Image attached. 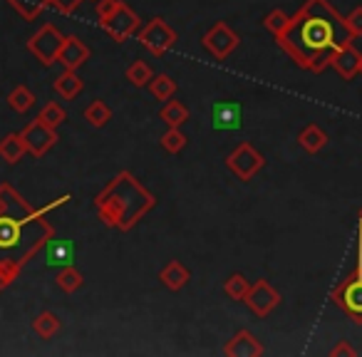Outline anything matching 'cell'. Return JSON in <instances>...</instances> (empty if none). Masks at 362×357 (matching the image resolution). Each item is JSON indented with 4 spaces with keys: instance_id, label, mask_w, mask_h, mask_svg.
Returning a JSON list of instances; mask_svg holds the SVG:
<instances>
[{
    "instance_id": "obj_8",
    "label": "cell",
    "mask_w": 362,
    "mask_h": 357,
    "mask_svg": "<svg viewBox=\"0 0 362 357\" xmlns=\"http://www.w3.org/2000/svg\"><path fill=\"white\" fill-rule=\"evenodd\" d=\"M100 28H105V30L110 33L112 40L127 42L136 30H139V18H136V13L132 11L127 3L119 0V6H117L105 21H100Z\"/></svg>"
},
{
    "instance_id": "obj_26",
    "label": "cell",
    "mask_w": 362,
    "mask_h": 357,
    "mask_svg": "<svg viewBox=\"0 0 362 357\" xmlns=\"http://www.w3.org/2000/svg\"><path fill=\"white\" fill-rule=\"evenodd\" d=\"M85 119L90 122L95 129H102L112 122V107L105 100H92L90 107L85 110Z\"/></svg>"
},
{
    "instance_id": "obj_4",
    "label": "cell",
    "mask_w": 362,
    "mask_h": 357,
    "mask_svg": "<svg viewBox=\"0 0 362 357\" xmlns=\"http://www.w3.org/2000/svg\"><path fill=\"white\" fill-rule=\"evenodd\" d=\"M332 300L347 312L357 325H362V261H357L355 271L332 291Z\"/></svg>"
},
{
    "instance_id": "obj_27",
    "label": "cell",
    "mask_w": 362,
    "mask_h": 357,
    "mask_svg": "<svg viewBox=\"0 0 362 357\" xmlns=\"http://www.w3.org/2000/svg\"><path fill=\"white\" fill-rule=\"evenodd\" d=\"M11 8L23 18V21H35L47 6H50V0H8Z\"/></svg>"
},
{
    "instance_id": "obj_7",
    "label": "cell",
    "mask_w": 362,
    "mask_h": 357,
    "mask_svg": "<svg viewBox=\"0 0 362 357\" xmlns=\"http://www.w3.org/2000/svg\"><path fill=\"white\" fill-rule=\"evenodd\" d=\"M65 37L55 25L45 23L35 35L28 40V50L42 62V65H55L57 62V55H60L62 45H65Z\"/></svg>"
},
{
    "instance_id": "obj_33",
    "label": "cell",
    "mask_w": 362,
    "mask_h": 357,
    "mask_svg": "<svg viewBox=\"0 0 362 357\" xmlns=\"http://www.w3.org/2000/svg\"><path fill=\"white\" fill-rule=\"evenodd\" d=\"M288 21H291V18H288L286 13L281 11V8H276V11H271V13H268V16H266V21H263V25H266V30L271 33L273 37H278L283 30H286Z\"/></svg>"
},
{
    "instance_id": "obj_14",
    "label": "cell",
    "mask_w": 362,
    "mask_h": 357,
    "mask_svg": "<svg viewBox=\"0 0 362 357\" xmlns=\"http://www.w3.org/2000/svg\"><path fill=\"white\" fill-rule=\"evenodd\" d=\"M263 352H266V347H263V342L251 330L236 332L226 342V347H223V355L226 357H261Z\"/></svg>"
},
{
    "instance_id": "obj_25",
    "label": "cell",
    "mask_w": 362,
    "mask_h": 357,
    "mask_svg": "<svg viewBox=\"0 0 362 357\" xmlns=\"http://www.w3.org/2000/svg\"><path fill=\"white\" fill-rule=\"evenodd\" d=\"M55 283L62 293L72 295V293H77L82 286H85V276H82L75 266H62L60 273H57V278H55Z\"/></svg>"
},
{
    "instance_id": "obj_3",
    "label": "cell",
    "mask_w": 362,
    "mask_h": 357,
    "mask_svg": "<svg viewBox=\"0 0 362 357\" xmlns=\"http://www.w3.org/2000/svg\"><path fill=\"white\" fill-rule=\"evenodd\" d=\"M154 206V194L132 171H119L95 197V209L100 221L122 233L132 231Z\"/></svg>"
},
{
    "instance_id": "obj_20",
    "label": "cell",
    "mask_w": 362,
    "mask_h": 357,
    "mask_svg": "<svg viewBox=\"0 0 362 357\" xmlns=\"http://www.w3.org/2000/svg\"><path fill=\"white\" fill-rule=\"evenodd\" d=\"M298 144L303 146V149L308 151V154H317V151H322L327 146V134L325 129H320L317 124H305L300 129V134H298Z\"/></svg>"
},
{
    "instance_id": "obj_23",
    "label": "cell",
    "mask_w": 362,
    "mask_h": 357,
    "mask_svg": "<svg viewBox=\"0 0 362 357\" xmlns=\"http://www.w3.org/2000/svg\"><path fill=\"white\" fill-rule=\"evenodd\" d=\"M60 327H62V320L52 310L40 312V315L33 320V332H35L40 340H50V337H55L57 332H60Z\"/></svg>"
},
{
    "instance_id": "obj_39",
    "label": "cell",
    "mask_w": 362,
    "mask_h": 357,
    "mask_svg": "<svg viewBox=\"0 0 362 357\" xmlns=\"http://www.w3.org/2000/svg\"><path fill=\"white\" fill-rule=\"evenodd\" d=\"M360 218H362V213H360Z\"/></svg>"
},
{
    "instance_id": "obj_9",
    "label": "cell",
    "mask_w": 362,
    "mask_h": 357,
    "mask_svg": "<svg viewBox=\"0 0 362 357\" xmlns=\"http://www.w3.org/2000/svg\"><path fill=\"white\" fill-rule=\"evenodd\" d=\"M238 42H241L238 35L231 30V25L223 21L214 23V25L206 30V35H204V47H206L216 60H226V57L238 47Z\"/></svg>"
},
{
    "instance_id": "obj_17",
    "label": "cell",
    "mask_w": 362,
    "mask_h": 357,
    "mask_svg": "<svg viewBox=\"0 0 362 357\" xmlns=\"http://www.w3.org/2000/svg\"><path fill=\"white\" fill-rule=\"evenodd\" d=\"M159 281L164 283L169 291H181V288H187L189 281H192V271L181 261H169L159 271Z\"/></svg>"
},
{
    "instance_id": "obj_30",
    "label": "cell",
    "mask_w": 362,
    "mask_h": 357,
    "mask_svg": "<svg viewBox=\"0 0 362 357\" xmlns=\"http://www.w3.org/2000/svg\"><path fill=\"white\" fill-rule=\"evenodd\" d=\"M37 122H42V124H47V127H52V129H57V127L62 124V122H67V112L62 110L57 102H47L45 107H42L40 112H37V117H35Z\"/></svg>"
},
{
    "instance_id": "obj_24",
    "label": "cell",
    "mask_w": 362,
    "mask_h": 357,
    "mask_svg": "<svg viewBox=\"0 0 362 357\" xmlns=\"http://www.w3.org/2000/svg\"><path fill=\"white\" fill-rule=\"evenodd\" d=\"M35 92L30 90V87L25 85H18L13 87V92L8 95V105H11L13 112H18V115H25V112H30L33 107H35Z\"/></svg>"
},
{
    "instance_id": "obj_19",
    "label": "cell",
    "mask_w": 362,
    "mask_h": 357,
    "mask_svg": "<svg viewBox=\"0 0 362 357\" xmlns=\"http://www.w3.org/2000/svg\"><path fill=\"white\" fill-rule=\"evenodd\" d=\"M52 90L62 97V100H75L82 90H85V82L77 75V70H65L62 75H57V80L52 82Z\"/></svg>"
},
{
    "instance_id": "obj_21",
    "label": "cell",
    "mask_w": 362,
    "mask_h": 357,
    "mask_svg": "<svg viewBox=\"0 0 362 357\" xmlns=\"http://www.w3.org/2000/svg\"><path fill=\"white\" fill-rule=\"evenodd\" d=\"M189 117H192V112H189V107L184 105L181 100H169L164 107L159 110V119L164 122V124L169 127H181L187 124Z\"/></svg>"
},
{
    "instance_id": "obj_13",
    "label": "cell",
    "mask_w": 362,
    "mask_h": 357,
    "mask_svg": "<svg viewBox=\"0 0 362 357\" xmlns=\"http://www.w3.org/2000/svg\"><path fill=\"white\" fill-rule=\"evenodd\" d=\"M330 67L337 72V75L342 77V80L350 82L355 75H360V67H362V55L360 50H357L352 42H347V45L337 47L335 55H332L330 60Z\"/></svg>"
},
{
    "instance_id": "obj_38",
    "label": "cell",
    "mask_w": 362,
    "mask_h": 357,
    "mask_svg": "<svg viewBox=\"0 0 362 357\" xmlns=\"http://www.w3.org/2000/svg\"><path fill=\"white\" fill-rule=\"evenodd\" d=\"M3 213H8V206H6V199L0 197V216H3Z\"/></svg>"
},
{
    "instance_id": "obj_18",
    "label": "cell",
    "mask_w": 362,
    "mask_h": 357,
    "mask_svg": "<svg viewBox=\"0 0 362 357\" xmlns=\"http://www.w3.org/2000/svg\"><path fill=\"white\" fill-rule=\"evenodd\" d=\"M28 154V146L23 141V134L21 131H11L0 139V159L8 161V164H18L23 156Z\"/></svg>"
},
{
    "instance_id": "obj_16",
    "label": "cell",
    "mask_w": 362,
    "mask_h": 357,
    "mask_svg": "<svg viewBox=\"0 0 362 357\" xmlns=\"http://www.w3.org/2000/svg\"><path fill=\"white\" fill-rule=\"evenodd\" d=\"M75 261V246H72L70 238H62V241H55V236L47 241L45 246V263L47 266H72Z\"/></svg>"
},
{
    "instance_id": "obj_5",
    "label": "cell",
    "mask_w": 362,
    "mask_h": 357,
    "mask_svg": "<svg viewBox=\"0 0 362 357\" xmlns=\"http://www.w3.org/2000/svg\"><path fill=\"white\" fill-rule=\"evenodd\" d=\"M226 166L236 179L251 182L253 176L266 166V159H263L261 151H256V146H253L251 141H241V144L226 156Z\"/></svg>"
},
{
    "instance_id": "obj_15",
    "label": "cell",
    "mask_w": 362,
    "mask_h": 357,
    "mask_svg": "<svg viewBox=\"0 0 362 357\" xmlns=\"http://www.w3.org/2000/svg\"><path fill=\"white\" fill-rule=\"evenodd\" d=\"M92 50L80 40L77 35H67L65 45H62L60 55H57V62H60L65 70H80L87 60H90Z\"/></svg>"
},
{
    "instance_id": "obj_12",
    "label": "cell",
    "mask_w": 362,
    "mask_h": 357,
    "mask_svg": "<svg viewBox=\"0 0 362 357\" xmlns=\"http://www.w3.org/2000/svg\"><path fill=\"white\" fill-rule=\"evenodd\" d=\"M211 119L216 131H236L243 127V107L233 100L216 102L211 110Z\"/></svg>"
},
{
    "instance_id": "obj_31",
    "label": "cell",
    "mask_w": 362,
    "mask_h": 357,
    "mask_svg": "<svg viewBox=\"0 0 362 357\" xmlns=\"http://www.w3.org/2000/svg\"><path fill=\"white\" fill-rule=\"evenodd\" d=\"M151 77H154V72H151V67L144 60H134L127 67V80L134 87H146L151 82Z\"/></svg>"
},
{
    "instance_id": "obj_37",
    "label": "cell",
    "mask_w": 362,
    "mask_h": 357,
    "mask_svg": "<svg viewBox=\"0 0 362 357\" xmlns=\"http://www.w3.org/2000/svg\"><path fill=\"white\" fill-rule=\"evenodd\" d=\"M330 355H332V357H337V355H340V357H355L357 352H355V347H350L345 340H340V342H337V345L330 350Z\"/></svg>"
},
{
    "instance_id": "obj_36",
    "label": "cell",
    "mask_w": 362,
    "mask_h": 357,
    "mask_svg": "<svg viewBox=\"0 0 362 357\" xmlns=\"http://www.w3.org/2000/svg\"><path fill=\"white\" fill-rule=\"evenodd\" d=\"M117 6H119V0H100V3H97V18L105 21V18L110 16Z\"/></svg>"
},
{
    "instance_id": "obj_2",
    "label": "cell",
    "mask_w": 362,
    "mask_h": 357,
    "mask_svg": "<svg viewBox=\"0 0 362 357\" xmlns=\"http://www.w3.org/2000/svg\"><path fill=\"white\" fill-rule=\"evenodd\" d=\"M70 199V194H65L42 209H35V213L30 216H13V213L0 216V291L13 286L28 261L35 258L55 236V228L45 221V216L65 206Z\"/></svg>"
},
{
    "instance_id": "obj_32",
    "label": "cell",
    "mask_w": 362,
    "mask_h": 357,
    "mask_svg": "<svg viewBox=\"0 0 362 357\" xmlns=\"http://www.w3.org/2000/svg\"><path fill=\"white\" fill-rule=\"evenodd\" d=\"M159 141L169 154H179V151L187 146V136H184V131H181L179 127H169V131H166Z\"/></svg>"
},
{
    "instance_id": "obj_34",
    "label": "cell",
    "mask_w": 362,
    "mask_h": 357,
    "mask_svg": "<svg viewBox=\"0 0 362 357\" xmlns=\"http://www.w3.org/2000/svg\"><path fill=\"white\" fill-rule=\"evenodd\" d=\"M345 25L352 37H362V6H357L352 13L345 16Z\"/></svg>"
},
{
    "instance_id": "obj_10",
    "label": "cell",
    "mask_w": 362,
    "mask_h": 357,
    "mask_svg": "<svg viewBox=\"0 0 362 357\" xmlns=\"http://www.w3.org/2000/svg\"><path fill=\"white\" fill-rule=\"evenodd\" d=\"M243 303H246V305L251 308L258 317H268L278 308V303H281V293H278L276 288L266 281V278H261V281L251 283L248 295Z\"/></svg>"
},
{
    "instance_id": "obj_1",
    "label": "cell",
    "mask_w": 362,
    "mask_h": 357,
    "mask_svg": "<svg viewBox=\"0 0 362 357\" xmlns=\"http://www.w3.org/2000/svg\"><path fill=\"white\" fill-rule=\"evenodd\" d=\"M352 40L355 37L347 30L345 18L327 0H305L300 11L288 21L286 30L276 37L288 57L308 72H322L330 67L337 47Z\"/></svg>"
},
{
    "instance_id": "obj_40",
    "label": "cell",
    "mask_w": 362,
    "mask_h": 357,
    "mask_svg": "<svg viewBox=\"0 0 362 357\" xmlns=\"http://www.w3.org/2000/svg\"><path fill=\"white\" fill-rule=\"evenodd\" d=\"M360 72H362V67H360Z\"/></svg>"
},
{
    "instance_id": "obj_28",
    "label": "cell",
    "mask_w": 362,
    "mask_h": 357,
    "mask_svg": "<svg viewBox=\"0 0 362 357\" xmlns=\"http://www.w3.org/2000/svg\"><path fill=\"white\" fill-rule=\"evenodd\" d=\"M146 87H149V92L154 95V100H159V102H169L176 92V82H174V77H169V75H154Z\"/></svg>"
},
{
    "instance_id": "obj_11",
    "label": "cell",
    "mask_w": 362,
    "mask_h": 357,
    "mask_svg": "<svg viewBox=\"0 0 362 357\" xmlns=\"http://www.w3.org/2000/svg\"><path fill=\"white\" fill-rule=\"evenodd\" d=\"M21 134H23L25 146H28V154H33L35 159L45 156L47 151L57 144V129H52V127L42 124V122H37V119L30 122Z\"/></svg>"
},
{
    "instance_id": "obj_35",
    "label": "cell",
    "mask_w": 362,
    "mask_h": 357,
    "mask_svg": "<svg viewBox=\"0 0 362 357\" xmlns=\"http://www.w3.org/2000/svg\"><path fill=\"white\" fill-rule=\"evenodd\" d=\"M82 0H50V6L55 8L57 13H62V16H72V13L80 8Z\"/></svg>"
},
{
    "instance_id": "obj_29",
    "label": "cell",
    "mask_w": 362,
    "mask_h": 357,
    "mask_svg": "<svg viewBox=\"0 0 362 357\" xmlns=\"http://www.w3.org/2000/svg\"><path fill=\"white\" fill-rule=\"evenodd\" d=\"M248 288H251V283H248L246 276H241V273H231V276L223 281V293H226L231 300H246Z\"/></svg>"
},
{
    "instance_id": "obj_22",
    "label": "cell",
    "mask_w": 362,
    "mask_h": 357,
    "mask_svg": "<svg viewBox=\"0 0 362 357\" xmlns=\"http://www.w3.org/2000/svg\"><path fill=\"white\" fill-rule=\"evenodd\" d=\"M0 197L6 199L8 213H13V216H30V213H35V209H33L11 184H0Z\"/></svg>"
},
{
    "instance_id": "obj_6",
    "label": "cell",
    "mask_w": 362,
    "mask_h": 357,
    "mask_svg": "<svg viewBox=\"0 0 362 357\" xmlns=\"http://www.w3.org/2000/svg\"><path fill=\"white\" fill-rule=\"evenodd\" d=\"M139 42L151 52L154 57H161L164 52H169L176 45V33L164 18H151L139 33H136Z\"/></svg>"
}]
</instances>
